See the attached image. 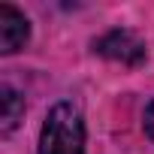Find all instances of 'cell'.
<instances>
[{
	"label": "cell",
	"instance_id": "4",
	"mask_svg": "<svg viewBox=\"0 0 154 154\" xmlns=\"http://www.w3.org/2000/svg\"><path fill=\"white\" fill-rule=\"evenodd\" d=\"M0 106H3V124H0V136L9 139L15 133V127L24 118V97L18 88H12L9 82L0 85Z\"/></svg>",
	"mask_w": 154,
	"mask_h": 154
},
{
	"label": "cell",
	"instance_id": "2",
	"mask_svg": "<svg viewBox=\"0 0 154 154\" xmlns=\"http://www.w3.org/2000/svg\"><path fill=\"white\" fill-rule=\"evenodd\" d=\"M94 51L100 57H106V60L121 63V66H142L148 60L145 39L139 33H133L130 27H112L109 33L94 39Z\"/></svg>",
	"mask_w": 154,
	"mask_h": 154
},
{
	"label": "cell",
	"instance_id": "1",
	"mask_svg": "<svg viewBox=\"0 0 154 154\" xmlns=\"http://www.w3.org/2000/svg\"><path fill=\"white\" fill-rule=\"evenodd\" d=\"M36 154H88L85 151V118L75 103L57 100L45 112Z\"/></svg>",
	"mask_w": 154,
	"mask_h": 154
},
{
	"label": "cell",
	"instance_id": "3",
	"mask_svg": "<svg viewBox=\"0 0 154 154\" xmlns=\"http://www.w3.org/2000/svg\"><path fill=\"white\" fill-rule=\"evenodd\" d=\"M27 42H30V18L12 3H0V54H15Z\"/></svg>",
	"mask_w": 154,
	"mask_h": 154
},
{
	"label": "cell",
	"instance_id": "5",
	"mask_svg": "<svg viewBox=\"0 0 154 154\" xmlns=\"http://www.w3.org/2000/svg\"><path fill=\"white\" fill-rule=\"evenodd\" d=\"M142 127H145V136L154 142V100L148 103V109H145V118H142Z\"/></svg>",
	"mask_w": 154,
	"mask_h": 154
}]
</instances>
